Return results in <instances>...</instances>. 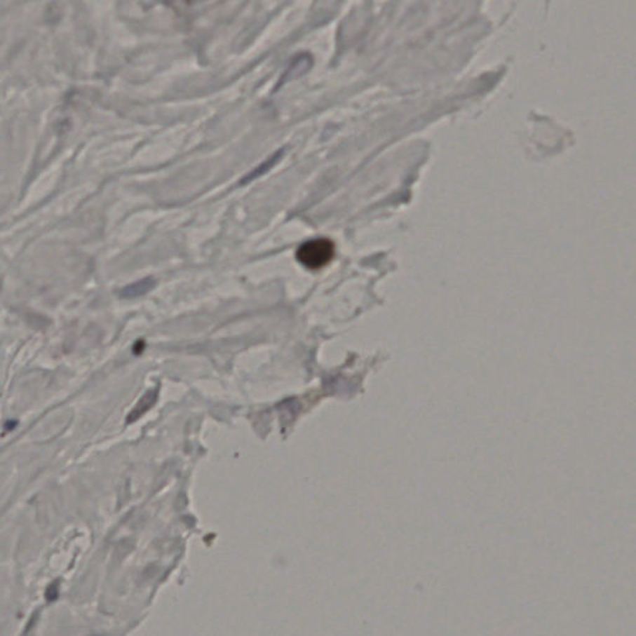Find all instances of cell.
Masks as SVG:
<instances>
[{
	"mask_svg": "<svg viewBox=\"0 0 636 636\" xmlns=\"http://www.w3.org/2000/svg\"><path fill=\"white\" fill-rule=\"evenodd\" d=\"M157 398L158 389H153V391H149V392L146 393V394L138 400L136 407L132 409L131 413L128 414V417H127V423H128V424L135 423L136 420L141 418L143 414L147 413L148 410L152 408L153 405L157 402Z\"/></svg>",
	"mask_w": 636,
	"mask_h": 636,
	"instance_id": "cell-2",
	"label": "cell"
},
{
	"mask_svg": "<svg viewBox=\"0 0 636 636\" xmlns=\"http://www.w3.org/2000/svg\"><path fill=\"white\" fill-rule=\"evenodd\" d=\"M153 286H154V281L152 278H144V280L137 281V283L122 288L120 296L122 299H135L142 295L147 294L148 291L152 290Z\"/></svg>",
	"mask_w": 636,
	"mask_h": 636,
	"instance_id": "cell-3",
	"label": "cell"
},
{
	"mask_svg": "<svg viewBox=\"0 0 636 636\" xmlns=\"http://www.w3.org/2000/svg\"><path fill=\"white\" fill-rule=\"evenodd\" d=\"M334 257V244L331 240L326 238H317V239L307 240L301 245L296 259L297 262L309 270H321L326 267L332 259Z\"/></svg>",
	"mask_w": 636,
	"mask_h": 636,
	"instance_id": "cell-1",
	"label": "cell"
},
{
	"mask_svg": "<svg viewBox=\"0 0 636 636\" xmlns=\"http://www.w3.org/2000/svg\"><path fill=\"white\" fill-rule=\"evenodd\" d=\"M283 153H285V151H283V149H280V151H278L275 154H272L271 157L265 161V163L260 164L257 168L254 169L251 173L246 175L244 180H243V182H241V184H246V183H249L251 180H256V178L262 177L264 173L269 172L275 164L280 162V159L283 158Z\"/></svg>",
	"mask_w": 636,
	"mask_h": 636,
	"instance_id": "cell-4",
	"label": "cell"
}]
</instances>
